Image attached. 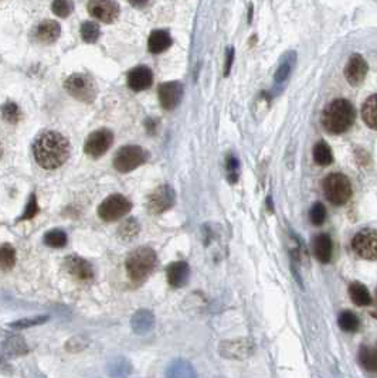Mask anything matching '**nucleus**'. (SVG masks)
I'll list each match as a JSON object with an SVG mask.
<instances>
[{
  "instance_id": "obj_1",
  "label": "nucleus",
  "mask_w": 377,
  "mask_h": 378,
  "mask_svg": "<svg viewBox=\"0 0 377 378\" xmlns=\"http://www.w3.org/2000/svg\"><path fill=\"white\" fill-rule=\"evenodd\" d=\"M33 153L43 169H59L68 159L69 142L59 132L47 130L37 136L33 145Z\"/></svg>"
},
{
  "instance_id": "obj_2",
  "label": "nucleus",
  "mask_w": 377,
  "mask_h": 378,
  "mask_svg": "<svg viewBox=\"0 0 377 378\" xmlns=\"http://www.w3.org/2000/svg\"><path fill=\"white\" fill-rule=\"evenodd\" d=\"M356 110L347 100H335L327 105L322 113V125L329 133L340 135L350 129L355 123Z\"/></svg>"
},
{
  "instance_id": "obj_3",
  "label": "nucleus",
  "mask_w": 377,
  "mask_h": 378,
  "mask_svg": "<svg viewBox=\"0 0 377 378\" xmlns=\"http://www.w3.org/2000/svg\"><path fill=\"white\" fill-rule=\"evenodd\" d=\"M156 262H158V257L153 249L149 247H139L129 254L125 267L132 280L142 282L153 272Z\"/></svg>"
},
{
  "instance_id": "obj_4",
  "label": "nucleus",
  "mask_w": 377,
  "mask_h": 378,
  "mask_svg": "<svg viewBox=\"0 0 377 378\" xmlns=\"http://www.w3.org/2000/svg\"><path fill=\"white\" fill-rule=\"evenodd\" d=\"M64 88L71 97H74L79 102L92 104L97 98V85L94 80L87 74H72L65 80Z\"/></svg>"
},
{
  "instance_id": "obj_5",
  "label": "nucleus",
  "mask_w": 377,
  "mask_h": 378,
  "mask_svg": "<svg viewBox=\"0 0 377 378\" xmlns=\"http://www.w3.org/2000/svg\"><path fill=\"white\" fill-rule=\"evenodd\" d=\"M323 193L332 204L342 206L352 196V184L345 174L342 173H332L323 180Z\"/></svg>"
},
{
  "instance_id": "obj_6",
  "label": "nucleus",
  "mask_w": 377,
  "mask_h": 378,
  "mask_svg": "<svg viewBox=\"0 0 377 378\" xmlns=\"http://www.w3.org/2000/svg\"><path fill=\"white\" fill-rule=\"evenodd\" d=\"M146 160H148V153L140 146L128 145V146H122L117 152L114 158V167L118 170L119 173H129L132 170L138 169Z\"/></svg>"
},
{
  "instance_id": "obj_7",
  "label": "nucleus",
  "mask_w": 377,
  "mask_h": 378,
  "mask_svg": "<svg viewBox=\"0 0 377 378\" xmlns=\"http://www.w3.org/2000/svg\"><path fill=\"white\" fill-rule=\"evenodd\" d=\"M132 209V204L122 194H112L104 200L98 207V216L105 221H115L122 218Z\"/></svg>"
},
{
  "instance_id": "obj_8",
  "label": "nucleus",
  "mask_w": 377,
  "mask_h": 378,
  "mask_svg": "<svg viewBox=\"0 0 377 378\" xmlns=\"http://www.w3.org/2000/svg\"><path fill=\"white\" fill-rule=\"evenodd\" d=\"M352 248L360 258L377 259V231L362 229L352 238Z\"/></svg>"
},
{
  "instance_id": "obj_9",
  "label": "nucleus",
  "mask_w": 377,
  "mask_h": 378,
  "mask_svg": "<svg viewBox=\"0 0 377 378\" xmlns=\"http://www.w3.org/2000/svg\"><path fill=\"white\" fill-rule=\"evenodd\" d=\"M218 353L221 357L231 358V360H244L252 356L254 353V344L250 338H236V340H227L221 341Z\"/></svg>"
},
{
  "instance_id": "obj_10",
  "label": "nucleus",
  "mask_w": 377,
  "mask_h": 378,
  "mask_svg": "<svg viewBox=\"0 0 377 378\" xmlns=\"http://www.w3.org/2000/svg\"><path fill=\"white\" fill-rule=\"evenodd\" d=\"M175 200V190L168 184H163L150 193L148 197V209L152 214H162L173 207Z\"/></svg>"
},
{
  "instance_id": "obj_11",
  "label": "nucleus",
  "mask_w": 377,
  "mask_h": 378,
  "mask_svg": "<svg viewBox=\"0 0 377 378\" xmlns=\"http://www.w3.org/2000/svg\"><path fill=\"white\" fill-rule=\"evenodd\" d=\"M114 142V133L109 129H98L92 132L84 145L85 153L91 158H101L105 155Z\"/></svg>"
},
{
  "instance_id": "obj_12",
  "label": "nucleus",
  "mask_w": 377,
  "mask_h": 378,
  "mask_svg": "<svg viewBox=\"0 0 377 378\" xmlns=\"http://www.w3.org/2000/svg\"><path fill=\"white\" fill-rule=\"evenodd\" d=\"M91 16L102 23H114L119 16V6L114 0H88Z\"/></svg>"
},
{
  "instance_id": "obj_13",
  "label": "nucleus",
  "mask_w": 377,
  "mask_h": 378,
  "mask_svg": "<svg viewBox=\"0 0 377 378\" xmlns=\"http://www.w3.org/2000/svg\"><path fill=\"white\" fill-rule=\"evenodd\" d=\"M158 97L159 101H160V105L165 109H175L176 107H179L180 101L183 98V85L178 81L165 82L159 87Z\"/></svg>"
},
{
  "instance_id": "obj_14",
  "label": "nucleus",
  "mask_w": 377,
  "mask_h": 378,
  "mask_svg": "<svg viewBox=\"0 0 377 378\" xmlns=\"http://www.w3.org/2000/svg\"><path fill=\"white\" fill-rule=\"evenodd\" d=\"M367 74V62L360 54H353L345 67V77L353 87L360 85Z\"/></svg>"
},
{
  "instance_id": "obj_15",
  "label": "nucleus",
  "mask_w": 377,
  "mask_h": 378,
  "mask_svg": "<svg viewBox=\"0 0 377 378\" xmlns=\"http://www.w3.org/2000/svg\"><path fill=\"white\" fill-rule=\"evenodd\" d=\"M152 82H153V74L146 65H139L129 71L128 87L132 91L140 92V91L148 90L152 85Z\"/></svg>"
},
{
  "instance_id": "obj_16",
  "label": "nucleus",
  "mask_w": 377,
  "mask_h": 378,
  "mask_svg": "<svg viewBox=\"0 0 377 378\" xmlns=\"http://www.w3.org/2000/svg\"><path fill=\"white\" fill-rule=\"evenodd\" d=\"M64 264H65L67 270L74 278L84 280V282L94 278V269L88 261H85L84 258H79L77 255H71L68 258H65Z\"/></svg>"
},
{
  "instance_id": "obj_17",
  "label": "nucleus",
  "mask_w": 377,
  "mask_h": 378,
  "mask_svg": "<svg viewBox=\"0 0 377 378\" xmlns=\"http://www.w3.org/2000/svg\"><path fill=\"white\" fill-rule=\"evenodd\" d=\"M188 275H190V269L186 262H173L170 264L166 269V276H168V282L170 286L173 288H180L183 285H186L188 282Z\"/></svg>"
},
{
  "instance_id": "obj_18",
  "label": "nucleus",
  "mask_w": 377,
  "mask_h": 378,
  "mask_svg": "<svg viewBox=\"0 0 377 378\" xmlns=\"http://www.w3.org/2000/svg\"><path fill=\"white\" fill-rule=\"evenodd\" d=\"M61 27L57 21L54 20H44L40 23L34 30V36L40 43L43 44H51L54 41L59 40Z\"/></svg>"
},
{
  "instance_id": "obj_19",
  "label": "nucleus",
  "mask_w": 377,
  "mask_h": 378,
  "mask_svg": "<svg viewBox=\"0 0 377 378\" xmlns=\"http://www.w3.org/2000/svg\"><path fill=\"white\" fill-rule=\"evenodd\" d=\"M172 46L170 34L165 30H155L150 33L148 40V49L152 54H160Z\"/></svg>"
},
{
  "instance_id": "obj_20",
  "label": "nucleus",
  "mask_w": 377,
  "mask_h": 378,
  "mask_svg": "<svg viewBox=\"0 0 377 378\" xmlns=\"http://www.w3.org/2000/svg\"><path fill=\"white\" fill-rule=\"evenodd\" d=\"M314 252L319 262L327 264L332 258V239L326 234H320L314 239Z\"/></svg>"
},
{
  "instance_id": "obj_21",
  "label": "nucleus",
  "mask_w": 377,
  "mask_h": 378,
  "mask_svg": "<svg viewBox=\"0 0 377 378\" xmlns=\"http://www.w3.org/2000/svg\"><path fill=\"white\" fill-rule=\"evenodd\" d=\"M130 324H132L133 331H136L138 334H143V333H148L152 330L153 324H155V318L149 310L142 309L132 316Z\"/></svg>"
},
{
  "instance_id": "obj_22",
  "label": "nucleus",
  "mask_w": 377,
  "mask_h": 378,
  "mask_svg": "<svg viewBox=\"0 0 377 378\" xmlns=\"http://www.w3.org/2000/svg\"><path fill=\"white\" fill-rule=\"evenodd\" d=\"M362 118L370 129L377 130V94L366 100L362 107Z\"/></svg>"
},
{
  "instance_id": "obj_23",
  "label": "nucleus",
  "mask_w": 377,
  "mask_h": 378,
  "mask_svg": "<svg viewBox=\"0 0 377 378\" xmlns=\"http://www.w3.org/2000/svg\"><path fill=\"white\" fill-rule=\"evenodd\" d=\"M168 378H196V373L188 361L176 360L169 366Z\"/></svg>"
},
{
  "instance_id": "obj_24",
  "label": "nucleus",
  "mask_w": 377,
  "mask_h": 378,
  "mask_svg": "<svg viewBox=\"0 0 377 378\" xmlns=\"http://www.w3.org/2000/svg\"><path fill=\"white\" fill-rule=\"evenodd\" d=\"M349 293H350L353 303H356L357 306H369L372 303V296H370L369 290L365 285H362L359 282H355L350 285Z\"/></svg>"
},
{
  "instance_id": "obj_25",
  "label": "nucleus",
  "mask_w": 377,
  "mask_h": 378,
  "mask_svg": "<svg viewBox=\"0 0 377 378\" xmlns=\"http://www.w3.org/2000/svg\"><path fill=\"white\" fill-rule=\"evenodd\" d=\"M359 361L367 371H377V348L362 346L359 350Z\"/></svg>"
},
{
  "instance_id": "obj_26",
  "label": "nucleus",
  "mask_w": 377,
  "mask_h": 378,
  "mask_svg": "<svg viewBox=\"0 0 377 378\" xmlns=\"http://www.w3.org/2000/svg\"><path fill=\"white\" fill-rule=\"evenodd\" d=\"M314 160L319 166H329L333 162V155L326 142H319L314 148Z\"/></svg>"
},
{
  "instance_id": "obj_27",
  "label": "nucleus",
  "mask_w": 377,
  "mask_h": 378,
  "mask_svg": "<svg viewBox=\"0 0 377 378\" xmlns=\"http://www.w3.org/2000/svg\"><path fill=\"white\" fill-rule=\"evenodd\" d=\"M337 322H339V327L347 331V333H355V331L359 330V326H360L356 315H353L352 312H347V310L342 312L339 315V320Z\"/></svg>"
},
{
  "instance_id": "obj_28",
  "label": "nucleus",
  "mask_w": 377,
  "mask_h": 378,
  "mask_svg": "<svg viewBox=\"0 0 377 378\" xmlns=\"http://www.w3.org/2000/svg\"><path fill=\"white\" fill-rule=\"evenodd\" d=\"M139 232V222L135 218H128L125 222L121 224V227L118 228V234L121 238L124 241H129V239L135 238Z\"/></svg>"
},
{
  "instance_id": "obj_29",
  "label": "nucleus",
  "mask_w": 377,
  "mask_h": 378,
  "mask_svg": "<svg viewBox=\"0 0 377 378\" xmlns=\"http://www.w3.org/2000/svg\"><path fill=\"white\" fill-rule=\"evenodd\" d=\"M16 264V251L9 244H3L0 248V265L4 270L11 269Z\"/></svg>"
},
{
  "instance_id": "obj_30",
  "label": "nucleus",
  "mask_w": 377,
  "mask_h": 378,
  "mask_svg": "<svg viewBox=\"0 0 377 378\" xmlns=\"http://www.w3.org/2000/svg\"><path fill=\"white\" fill-rule=\"evenodd\" d=\"M44 242L53 248H63L67 244V235L61 229H51L44 235Z\"/></svg>"
},
{
  "instance_id": "obj_31",
  "label": "nucleus",
  "mask_w": 377,
  "mask_h": 378,
  "mask_svg": "<svg viewBox=\"0 0 377 378\" xmlns=\"http://www.w3.org/2000/svg\"><path fill=\"white\" fill-rule=\"evenodd\" d=\"M99 26L92 21H84L81 26V37L85 43H95L99 39Z\"/></svg>"
},
{
  "instance_id": "obj_32",
  "label": "nucleus",
  "mask_w": 377,
  "mask_h": 378,
  "mask_svg": "<svg viewBox=\"0 0 377 378\" xmlns=\"http://www.w3.org/2000/svg\"><path fill=\"white\" fill-rule=\"evenodd\" d=\"M53 13L59 17H68L74 10V3L72 0H54L51 4Z\"/></svg>"
},
{
  "instance_id": "obj_33",
  "label": "nucleus",
  "mask_w": 377,
  "mask_h": 378,
  "mask_svg": "<svg viewBox=\"0 0 377 378\" xmlns=\"http://www.w3.org/2000/svg\"><path fill=\"white\" fill-rule=\"evenodd\" d=\"M6 348L9 351L10 354H17V356H21V354H26L27 353V346H26V341L23 340L19 336H13L10 337L7 341H6Z\"/></svg>"
},
{
  "instance_id": "obj_34",
  "label": "nucleus",
  "mask_w": 377,
  "mask_h": 378,
  "mask_svg": "<svg viewBox=\"0 0 377 378\" xmlns=\"http://www.w3.org/2000/svg\"><path fill=\"white\" fill-rule=\"evenodd\" d=\"M309 218H311V222L314 225H322L325 218H326V209H325V206L320 204V203H315L312 206L311 211H309Z\"/></svg>"
},
{
  "instance_id": "obj_35",
  "label": "nucleus",
  "mask_w": 377,
  "mask_h": 378,
  "mask_svg": "<svg viewBox=\"0 0 377 378\" xmlns=\"http://www.w3.org/2000/svg\"><path fill=\"white\" fill-rule=\"evenodd\" d=\"M3 118L10 122V123H16L20 119V110L16 104L7 102L3 105Z\"/></svg>"
},
{
  "instance_id": "obj_36",
  "label": "nucleus",
  "mask_w": 377,
  "mask_h": 378,
  "mask_svg": "<svg viewBox=\"0 0 377 378\" xmlns=\"http://www.w3.org/2000/svg\"><path fill=\"white\" fill-rule=\"evenodd\" d=\"M47 316H39V318H31V319H23V320H17L14 323L10 324V327L16 328V330H21V328L31 327V326H37L41 324L47 320Z\"/></svg>"
},
{
  "instance_id": "obj_37",
  "label": "nucleus",
  "mask_w": 377,
  "mask_h": 378,
  "mask_svg": "<svg viewBox=\"0 0 377 378\" xmlns=\"http://www.w3.org/2000/svg\"><path fill=\"white\" fill-rule=\"evenodd\" d=\"M226 167H227V176L228 180L231 181V183H236L238 180V167H240V164H238V160L234 158V156H228L227 162H226Z\"/></svg>"
},
{
  "instance_id": "obj_38",
  "label": "nucleus",
  "mask_w": 377,
  "mask_h": 378,
  "mask_svg": "<svg viewBox=\"0 0 377 378\" xmlns=\"http://www.w3.org/2000/svg\"><path fill=\"white\" fill-rule=\"evenodd\" d=\"M37 213H39V206H37V199H36V196L33 194V196L30 197L29 203H27V207H26V211H24V214L21 216V219H31V218H34V217L37 216Z\"/></svg>"
},
{
  "instance_id": "obj_39",
  "label": "nucleus",
  "mask_w": 377,
  "mask_h": 378,
  "mask_svg": "<svg viewBox=\"0 0 377 378\" xmlns=\"http://www.w3.org/2000/svg\"><path fill=\"white\" fill-rule=\"evenodd\" d=\"M118 363L119 360H115V361H114V366L109 367V374L115 378H118V371H121V376H122V377L126 376L129 373V367H126V361H125V360L121 358V364H118Z\"/></svg>"
},
{
  "instance_id": "obj_40",
  "label": "nucleus",
  "mask_w": 377,
  "mask_h": 378,
  "mask_svg": "<svg viewBox=\"0 0 377 378\" xmlns=\"http://www.w3.org/2000/svg\"><path fill=\"white\" fill-rule=\"evenodd\" d=\"M289 72H291V65L285 62V64H282V65H279V68L275 72V81L277 82H282V81H285L289 77Z\"/></svg>"
},
{
  "instance_id": "obj_41",
  "label": "nucleus",
  "mask_w": 377,
  "mask_h": 378,
  "mask_svg": "<svg viewBox=\"0 0 377 378\" xmlns=\"http://www.w3.org/2000/svg\"><path fill=\"white\" fill-rule=\"evenodd\" d=\"M233 60H234V49H233V47H230V49L227 50V54H226V64H224V77H227L228 74H230Z\"/></svg>"
},
{
  "instance_id": "obj_42",
  "label": "nucleus",
  "mask_w": 377,
  "mask_h": 378,
  "mask_svg": "<svg viewBox=\"0 0 377 378\" xmlns=\"http://www.w3.org/2000/svg\"><path fill=\"white\" fill-rule=\"evenodd\" d=\"M148 1L149 0H129V3H130L133 7H138V9H140V7H145V6L148 4Z\"/></svg>"
}]
</instances>
